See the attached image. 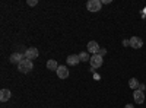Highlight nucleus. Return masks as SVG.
<instances>
[{"label": "nucleus", "instance_id": "nucleus-1", "mask_svg": "<svg viewBox=\"0 0 146 108\" xmlns=\"http://www.w3.org/2000/svg\"><path fill=\"white\" fill-rule=\"evenodd\" d=\"M32 69H34V63L31 62V60H28V58H23L22 62L18 64V70L21 72V73H29Z\"/></svg>", "mask_w": 146, "mask_h": 108}, {"label": "nucleus", "instance_id": "nucleus-2", "mask_svg": "<svg viewBox=\"0 0 146 108\" xmlns=\"http://www.w3.org/2000/svg\"><path fill=\"white\" fill-rule=\"evenodd\" d=\"M101 7H102V3L100 2V0H89V2L86 3V9L89 10V12H100L101 10Z\"/></svg>", "mask_w": 146, "mask_h": 108}, {"label": "nucleus", "instance_id": "nucleus-3", "mask_svg": "<svg viewBox=\"0 0 146 108\" xmlns=\"http://www.w3.org/2000/svg\"><path fill=\"white\" fill-rule=\"evenodd\" d=\"M89 62H91V67H92V69H98V67L102 66L104 58H102V56H100V54H94V56H91Z\"/></svg>", "mask_w": 146, "mask_h": 108}, {"label": "nucleus", "instance_id": "nucleus-4", "mask_svg": "<svg viewBox=\"0 0 146 108\" xmlns=\"http://www.w3.org/2000/svg\"><path fill=\"white\" fill-rule=\"evenodd\" d=\"M38 54H40V51L35 48V47H29V48H27V53H25V58H28V60H35V58H38Z\"/></svg>", "mask_w": 146, "mask_h": 108}, {"label": "nucleus", "instance_id": "nucleus-5", "mask_svg": "<svg viewBox=\"0 0 146 108\" xmlns=\"http://www.w3.org/2000/svg\"><path fill=\"white\" fill-rule=\"evenodd\" d=\"M86 47H88V53H92V56L94 54H98L100 50H101V47L98 45V42H96V41H89Z\"/></svg>", "mask_w": 146, "mask_h": 108}, {"label": "nucleus", "instance_id": "nucleus-6", "mask_svg": "<svg viewBox=\"0 0 146 108\" xmlns=\"http://www.w3.org/2000/svg\"><path fill=\"white\" fill-rule=\"evenodd\" d=\"M129 41H130V47H131V48L139 50V48H142V47H143V41L139 37H131Z\"/></svg>", "mask_w": 146, "mask_h": 108}, {"label": "nucleus", "instance_id": "nucleus-7", "mask_svg": "<svg viewBox=\"0 0 146 108\" xmlns=\"http://www.w3.org/2000/svg\"><path fill=\"white\" fill-rule=\"evenodd\" d=\"M56 73L60 79H67L69 78V70L66 66H58V69L56 70Z\"/></svg>", "mask_w": 146, "mask_h": 108}, {"label": "nucleus", "instance_id": "nucleus-8", "mask_svg": "<svg viewBox=\"0 0 146 108\" xmlns=\"http://www.w3.org/2000/svg\"><path fill=\"white\" fill-rule=\"evenodd\" d=\"M66 62H67L69 66H76V64H79V62H80L79 54H70V56H67Z\"/></svg>", "mask_w": 146, "mask_h": 108}, {"label": "nucleus", "instance_id": "nucleus-9", "mask_svg": "<svg viewBox=\"0 0 146 108\" xmlns=\"http://www.w3.org/2000/svg\"><path fill=\"white\" fill-rule=\"evenodd\" d=\"M22 60H23V54H21V53H13L9 57V62L13 63V64H19Z\"/></svg>", "mask_w": 146, "mask_h": 108}, {"label": "nucleus", "instance_id": "nucleus-10", "mask_svg": "<svg viewBox=\"0 0 146 108\" xmlns=\"http://www.w3.org/2000/svg\"><path fill=\"white\" fill-rule=\"evenodd\" d=\"M133 98H135V101H136L137 104H143V102H145V93H143L142 91L136 89L135 92H133Z\"/></svg>", "mask_w": 146, "mask_h": 108}, {"label": "nucleus", "instance_id": "nucleus-11", "mask_svg": "<svg viewBox=\"0 0 146 108\" xmlns=\"http://www.w3.org/2000/svg\"><path fill=\"white\" fill-rule=\"evenodd\" d=\"M10 97H12V92L9 89H2V91H0V101H2V102L9 101Z\"/></svg>", "mask_w": 146, "mask_h": 108}, {"label": "nucleus", "instance_id": "nucleus-12", "mask_svg": "<svg viewBox=\"0 0 146 108\" xmlns=\"http://www.w3.org/2000/svg\"><path fill=\"white\" fill-rule=\"evenodd\" d=\"M47 69L48 70H57L58 69V64H57L56 60H48V62H47Z\"/></svg>", "mask_w": 146, "mask_h": 108}, {"label": "nucleus", "instance_id": "nucleus-13", "mask_svg": "<svg viewBox=\"0 0 146 108\" xmlns=\"http://www.w3.org/2000/svg\"><path fill=\"white\" fill-rule=\"evenodd\" d=\"M139 85H140V83H139V80H137L136 78H131V79L129 80V86H130L131 89H135V91L139 88Z\"/></svg>", "mask_w": 146, "mask_h": 108}, {"label": "nucleus", "instance_id": "nucleus-14", "mask_svg": "<svg viewBox=\"0 0 146 108\" xmlns=\"http://www.w3.org/2000/svg\"><path fill=\"white\" fill-rule=\"evenodd\" d=\"M79 58H80V62H89L91 56L88 51H83V53H79Z\"/></svg>", "mask_w": 146, "mask_h": 108}, {"label": "nucleus", "instance_id": "nucleus-15", "mask_svg": "<svg viewBox=\"0 0 146 108\" xmlns=\"http://www.w3.org/2000/svg\"><path fill=\"white\" fill-rule=\"evenodd\" d=\"M28 6H36V5H38V2H36V0H28Z\"/></svg>", "mask_w": 146, "mask_h": 108}, {"label": "nucleus", "instance_id": "nucleus-16", "mask_svg": "<svg viewBox=\"0 0 146 108\" xmlns=\"http://www.w3.org/2000/svg\"><path fill=\"white\" fill-rule=\"evenodd\" d=\"M98 54H100V56H102V57H104V56H105V54H107V50H105V48H101V50H100V53H98Z\"/></svg>", "mask_w": 146, "mask_h": 108}, {"label": "nucleus", "instance_id": "nucleus-17", "mask_svg": "<svg viewBox=\"0 0 146 108\" xmlns=\"http://www.w3.org/2000/svg\"><path fill=\"white\" fill-rule=\"evenodd\" d=\"M123 45H130V41H127V40H124V41H123Z\"/></svg>", "mask_w": 146, "mask_h": 108}, {"label": "nucleus", "instance_id": "nucleus-18", "mask_svg": "<svg viewBox=\"0 0 146 108\" xmlns=\"http://www.w3.org/2000/svg\"><path fill=\"white\" fill-rule=\"evenodd\" d=\"M139 91L143 92V91H145V85H139Z\"/></svg>", "mask_w": 146, "mask_h": 108}, {"label": "nucleus", "instance_id": "nucleus-19", "mask_svg": "<svg viewBox=\"0 0 146 108\" xmlns=\"http://www.w3.org/2000/svg\"><path fill=\"white\" fill-rule=\"evenodd\" d=\"M102 3H104V5H110V3H111V0H104Z\"/></svg>", "mask_w": 146, "mask_h": 108}, {"label": "nucleus", "instance_id": "nucleus-20", "mask_svg": "<svg viewBox=\"0 0 146 108\" xmlns=\"http://www.w3.org/2000/svg\"><path fill=\"white\" fill-rule=\"evenodd\" d=\"M124 108H135V107H133V105H131V104H127V105H126V107H124Z\"/></svg>", "mask_w": 146, "mask_h": 108}]
</instances>
